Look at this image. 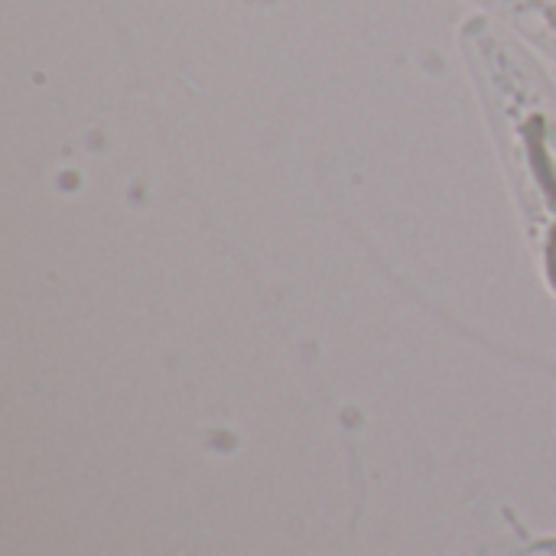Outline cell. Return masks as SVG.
Returning <instances> with one entry per match:
<instances>
[]
</instances>
